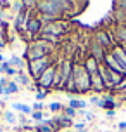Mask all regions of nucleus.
Returning a JSON list of instances; mask_svg holds the SVG:
<instances>
[{"instance_id": "nucleus-1", "label": "nucleus", "mask_w": 126, "mask_h": 132, "mask_svg": "<svg viewBox=\"0 0 126 132\" xmlns=\"http://www.w3.org/2000/svg\"><path fill=\"white\" fill-rule=\"evenodd\" d=\"M73 78H74V84H76V92H88V90H92L90 73L83 68V64H74Z\"/></svg>"}, {"instance_id": "nucleus-2", "label": "nucleus", "mask_w": 126, "mask_h": 132, "mask_svg": "<svg viewBox=\"0 0 126 132\" xmlns=\"http://www.w3.org/2000/svg\"><path fill=\"white\" fill-rule=\"evenodd\" d=\"M52 64H54V61L50 59V56H45V57H40V59L29 61V63H28V68H29L31 77L38 80V77H40L41 73L45 71L48 66H52Z\"/></svg>"}, {"instance_id": "nucleus-3", "label": "nucleus", "mask_w": 126, "mask_h": 132, "mask_svg": "<svg viewBox=\"0 0 126 132\" xmlns=\"http://www.w3.org/2000/svg\"><path fill=\"white\" fill-rule=\"evenodd\" d=\"M54 82H55V64L48 66L45 71L38 77L36 87H40V89H43V90H48L50 87H54Z\"/></svg>"}, {"instance_id": "nucleus-4", "label": "nucleus", "mask_w": 126, "mask_h": 132, "mask_svg": "<svg viewBox=\"0 0 126 132\" xmlns=\"http://www.w3.org/2000/svg\"><path fill=\"white\" fill-rule=\"evenodd\" d=\"M66 31V26H62L60 21H54V23H47L45 26L41 28V37H60Z\"/></svg>"}, {"instance_id": "nucleus-5", "label": "nucleus", "mask_w": 126, "mask_h": 132, "mask_svg": "<svg viewBox=\"0 0 126 132\" xmlns=\"http://www.w3.org/2000/svg\"><path fill=\"white\" fill-rule=\"evenodd\" d=\"M102 64L106 66L107 70H111V71H114V73H119V75L126 77V70L121 66L119 61H118V59L112 56V52H111V51L106 54V57H104V63H102Z\"/></svg>"}, {"instance_id": "nucleus-6", "label": "nucleus", "mask_w": 126, "mask_h": 132, "mask_svg": "<svg viewBox=\"0 0 126 132\" xmlns=\"http://www.w3.org/2000/svg\"><path fill=\"white\" fill-rule=\"evenodd\" d=\"M93 42L99 44L100 47H104V49H107V47L112 49V45H114V38L107 31H97L95 37H93Z\"/></svg>"}, {"instance_id": "nucleus-7", "label": "nucleus", "mask_w": 126, "mask_h": 132, "mask_svg": "<svg viewBox=\"0 0 126 132\" xmlns=\"http://www.w3.org/2000/svg\"><path fill=\"white\" fill-rule=\"evenodd\" d=\"M41 18H29V21L26 23V31L31 35H38L41 33Z\"/></svg>"}, {"instance_id": "nucleus-8", "label": "nucleus", "mask_w": 126, "mask_h": 132, "mask_svg": "<svg viewBox=\"0 0 126 132\" xmlns=\"http://www.w3.org/2000/svg\"><path fill=\"white\" fill-rule=\"evenodd\" d=\"M111 52H112V56L121 63V66L126 70V51H124V47L119 45V44H114L112 49H111Z\"/></svg>"}, {"instance_id": "nucleus-9", "label": "nucleus", "mask_w": 126, "mask_h": 132, "mask_svg": "<svg viewBox=\"0 0 126 132\" xmlns=\"http://www.w3.org/2000/svg\"><path fill=\"white\" fill-rule=\"evenodd\" d=\"M102 63H99V61L95 59V57H92V56H88L85 59V63H83V68H85L86 71L90 73V75H93V73H97L99 71V68Z\"/></svg>"}, {"instance_id": "nucleus-10", "label": "nucleus", "mask_w": 126, "mask_h": 132, "mask_svg": "<svg viewBox=\"0 0 126 132\" xmlns=\"http://www.w3.org/2000/svg\"><path fill=\"white\" fill-rule=\"evenodd\" d=\"M106 54H107V51L104 49V47H100L99 44H95V42L92 44V51H90V56H92V57H95L99 63H104Z\"/></svg>"}, {"instance_id": "nucleus-11", "label": "nucleus", "mask_w": 126, "mask_h": 132, "mask_svg": "<svg viewBox=\"0 0 126 132\" xmlns=\"http://www.w3.org/2000/svg\"><path fill=\"white\" fill-rule=\"evenodd\" d=\"M90 78H92V90L95 92H102V90H106V85H104V82H102V77H100V73H93L90 75Z\"/></svg>"}, {"instance_id": "nucleus-12", "label": "nucleus", "mask_w": 126, "mask_h": 132, "mask_svg": "<svg viewBox=\"0 0 126 132\" xmlns=\"http://www.w3.org/2000/svg\"><path fill=\"white\" fill-rule=\"evenodd\" d=\"M116 106H118V103L114 101L112 96H106V97H102V103H100L99 108H104L107 111H111V110H116Z\"/></svg>"}, {"instance_id": "nucleus-13", "label": "nucleus", "mask_w": 126, "mask_h": 132, "mask_svg": "<svg viewBox=\"0 0 126 132\" xmlns=\"http://www.w3.org/2000/svg\"><path fill=\"white\" fill-rule=\"evenodd\" d=\"M116 40L119 45H126V24H119L116 30Z\"/></svg>"}, {"instance_id": "nucleus-14", "label": "nucleus", "mask_w": 126, "mask_h": 132, "mask_svg": "<svg viewBox=\"0 0 126 132\" xmlns=\"http://www.w3.org/2000/svg\"><path fill=\"white\" fill-rule=\"evenodd\" d=\"M69 106H71L73 110H76V111H80V110H85V108H86V101L71 97V99H69Z\"/></svg>"}, {"instance_id": "nucleus-15", "label": "nucleus", "mask_w": 126, "mask_h": 132, "mask_svg": "<svg viewBox=\"0 0 126 132\" xmlns=\"http://www.w3.org/2000/svg\"><path fill=\"white\" fill-rule=\"evenodd\" d=\"M12 110H16V111H21V113H24V115H31V113H33L31 106L24 104V103H14V104H12Z\"/></svg>"}, {"instance_id": "nucleus-16", "label": "nucleus", "mask_w": 126, "mask_h": 132, "mask_svg": "<svg viewBox=\"0 0 126 132\" xmlns=\"http://www.w3.org/2000/svg\"><path fill=\"white\" fill-rule=\"evenodd\" d=\"M9 64H14V68H16V70L23 71V68H24V61L21 59V57H17V56H12V57H10V61H9Z\"/></svg>"}, {"instance_id": "nucleus-17", "label": "nucleus", "mask_w": 126, "mask_h": 132, "mask_svg": "<svg viewBox=\"0 0 126 132\" xmlns=\"http://www.w3.org/2000/svg\"><path fill=\"white\" fill-rule=\"evenodd\" d=\"M14 82H16L17 85H24V87H29V78H28V77H26V75H24L23 71H19V75L16 77V80H14Z\"/></svg>"}, {"instance_id": "nucleus-18", "label": "nucleus", "mask_w": 126, "mask_h": 132, "mask_svg": "<svg viewBox=\"0 0 126 132\" xmlns=\"http://www.w3.org/2000/svg\"><path fill=\"white\" fill-rule=\"evenodd\" d=\"M17 92H19V85H17L14 80H10L9 85L5 87V96H9V94H17Z\"/></svg>"}, {"instance_id": "nucleus-19", "label": "nucleus", "mask_w": 126, "mask_h": 132, "mask_svg": "<svg viewBox=\"0 0 126 132\" xmlns=\"http://www.w3.org/2000/svg\"><path fill=\"white\" fill-rule=\"evenodd\" d=\"M62 113H64V117H67V118H71L73 120L76 115H78V111L76 110H73L71 106H64V110H62Z\"/></svg>"}, {"instance_id": "nucleus-20", "label": "nucleus", "mask_w": 126, "mask_h": 132, "mask_svg": "<svg viewBox=\"0 0 126 132\" xmlns=\"http://www.w3.org/2000/svg\"><path fill=\"white\" fill-rule=\"evenodd\" d=\"M55 129L54 127H50L48 123H40V125H36V129H35V132H54Z\"/></svg>"}, {"instance_id": "nucleus-21", "label": "nucleus", "mask_w": 126, "mask_h": 132, "mask_svg": "<svg viewBox=\"0 0 126 132\" xmlns=\"http://www.w3.org/2000/svg\"><path fill=\"white\" fill-rule=\"evenodd\" d=\"M48 110H50L52 113H57V111H62V110H64V106L60 104V103H57V101H54V103L48 104Z\"/></svg>"}, {"instance_id": "nucleus-22", "label": "nucleus", "mask_w": 126, "mask_h": 132, "mask_svg": "<svg viewBox=\"0 0 126 132\" xmlns=\"http://www.w3.org/2000/svg\"><path fill=\"white\" fill-rule=\"evenodd\" d=\"M47 94H48V90H43V89H36V94H35V97H36V101L38 103H41V99H45L47 97Z\"/></svg>"}, {"instance_id": "nucleus-23", "label": "nucleus", "mask_w": 126, "mask_h": 132, "mask_svg": "<svg viewBox=\"0 0 126 132\" xmlns=\"http://www.w3.org/2000/svg\"><path fill=\"white\" fill-rule=\"evenodd\" d=\"M4 118H5L7 123H16V115L12 111H5L4 113Z\"/></svg>"}, {"instance_id": "nucleus-24", "label": "nucleus", "mask_w": 126, "mask_h": 132, "mask_svg": "<svg viewBox=\"0 0 126 132\" xmlns=\"http://www.w3.org/2000/svg\"><path fill=\"white\" fill-rule=\"evenodd\" d=\"M31 117H33V120H36V122H43V113L41 111H33Z\"/></svg>"}, {"instance_id": "nucleus-25", "label": "nucleus", "mask_w": 126, "mask_h": 132, "mask_svg": "<svg viewBox=\"0 0 126 132\" xmlns=\"http://www.w3.org/2000/svg\"><path fill=\"white\" fill-rule=\"evenodd\" d=\"M43 108H45V106H43V103H38V101L31 106V110H33V111H43Z\"/></svg>"}, {"instance_id": "nucleus-26", "label": "nucleus", "mask_w": 126, "mask_h": 132, "mask_svg": "<svg viewBox=\"0 0 126 132\" xmlns=\"http://www.w3.org/2000/svg\"><path fill=\"white\" fill-rule=\"evenodd\" d=\"M90 103H92V104L100 106V103H102V97H99V96H92V97H90Z\"/></svg>"}, {"instance_id": "nucleus-27", "label": "nucleus", "mask_w": 126, "mask_h": 132, "mask_svg": "<svg viewBox=\"0 0 126 132\" xmlns=\"http://www.w3.org/2000/svg\"><path fill=\"white\" fill-rule=\"evenodd\" d=\"M74 129L78 132H85V123H74Z\"/></svg>"}, {"instance_id": "nucleus-28", "label": "nucleus", "mask_w": 126, "mask_h": 132, "mask_svg": "<svg viewBox=\"0 0 126 132\" xmlns=\"http://www.w3.org/2000/svg\"><path fill=\"white\" fill-rule=\"evenodd\" d=\"M7 68H9V63H0V73H7Z\"/></svg>"}, {"instance_id": "nucleus-29", "label": "nucleus", "mask_w": 126, "mask_h": 132, "mask_svg": "<svg viewBox=\"0 0 126 132\" xmlns=\"http://www.w3.org/2000/svg\"><path fill=\"white\" fill-rule=\"evenodd\" d=\"M116 7H121V11L126 12V2H116Z\"/></svg>"}, {"instance_id": "nucleus-30", "label": "nucleus", "mask_w": 126, "mask_h": 132, "mask_svg": "<svg viewBox=\"0 0 126 132\" xmlns=\"http://www.w3.org/2000/svg\"><path fill=\"white\" fill-rule=\"evenodd\" d=\"M119 129H121V130H126V122H121V123H119Z\"/></svg>"}, {"instance_id": "nucleus-31", "label": "nucleus", "mask_w": 126, "mask_h": 132, "mask_svg": "<svg viewBox=\"0 0 126 132\" xmlns=\"http://www.w3.org/2000/svg\"><path fill=\"white\" fill-rule=\"evenodd\" d=\"M114 113H116L114 110H111V111H107V117H109V118H112V117H114Z\"/></svg>"}, {"instance_id": "nucleus-32", "label": "nucleus", "mask_w": 126, "mask_h": 132, "mask_svg": "<svg viewBox=\"0 0 126 132\" xmlns=\"http://www.w3.org/2000/svg\"><path fill=\"white\" fill-rule=\"evenodd\" d=\"M2 59H4V56H2V52H0V63H4V61H2Z\"/></svg>"}, {"instance_id": "nucleus-33", "label": "nucleus", "mask_w": 126, "mask_h": 132, "mask_svg": "<svg viewBox=\"0 0 126 132\" xmlns=\"http://www.w3.org/2000/svg\"><path fill=\"white\" fill-rule=\"evenodd\" d=\"M123 101H126V96H123Z\"/></svg>"}, {"instance_id": "nucleus-34", "label": "nucleus", "mask_w": 126, "mask_h": 132, "mask_svg": "<svg viewBox=\"0 0 126 132\" xmlns=\"http://www.w3.org/2000/svg\"><path fill=\"white\" fill-rule=\"evenodd\" d=\"M0 18H2V9H0Z\"/></svg>"}]
</instances>
